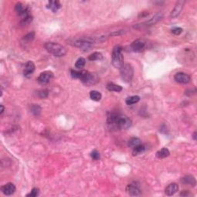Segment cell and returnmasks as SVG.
Instances as JSON below:
<instances>
[{
  "label": "cell",
  "instance_id": "obj_1",
  "mask_svg": "<svg viewBox=\"0 0 197 197\" xmlns=\"http://www.w3.org/2000/svg\"><path fill=\"white\" fill-rule=\"evenodd\" d=\"M107 123L118 130H127L132 126V120L126 116L113 113L107 117Z\"/></svg>",
  "mask_w": 197,
  "mask_h": 197
},
{
  "label": "cell",
  "instance_id": "obj_2",
  "mask_svg": "<svg viewBox=\"0 0 197 197\" xmlns=\"http://www.w3.org/2000/svg\"><path fill=\"white\" fill-rule=\"evenodd\" d=\"M71 76L74 79H79L82 81V83L85 85H92L94 83V79L93 75L92 73H90L89 72L86 70H82V71H76L72 69L70 72Z\"/></svg>",
  "mask_w": 197,
  "mask_h": 197
},
{
  "label": "cell",
  "instance_id": "obj_3",
  "mask_svg": "<svg viewBox=\"0 0 197 197\" xmlns=\"http://www.w3.org/2000/svg\"><path fill=\"white\" fill-rule=\"evenodd\" d=\"M112 64L115 68L121 69L124 65V58L122 55V48L120 45H116L112 53Z\"/></svg>",
  "mask_w": 197,
  "mask_h": 197
},
{
  "label": "cell",
  "instance_id": "obj_4",
  "mask_svg": "<svg viewBox=\"0 0 197 197\" xmlns=\"http://www.w3.org/2000/svg\"><path fill=\"white\" fill-rule=\"evenodd\" d=\"M45 49L56 57H61L66 54V49L63 45L56 42H46L44 45Z\"/></svg>",
  "mask_w": 197,
  "mask_h": 197
},
{
  "label": "cell",
  "instance_id": "obj_5",
  "mask_svg": "<svg viewBox=\"0 0 197 197\" xmlns=\"http://www.w3.org/2000/svg\"><path fill=\"white\" fill-rule=\"evenodd\" d=\"M95 42L93 39L89 37H84L78 39L74 42V45L75 47H78L80 49L84 52H87L90 50L93 47V44Z\"/></svg>",
  "mask_w": 197,
  "mask_h": 197
},
{
  "label": "cell",
  "instance_id": "obj_6",
  "mask_svg": "<svg viewBox=\"0 0 197 197\" xmlns=\"http://www.w3.org/2000/svg\"><path fill=\"white\" fill-rule=\"evenodd\" d=\"M133 68L130 64H125L120 69L121 77H122V80L126 83L131 82L132 77H133Z\"/></svg>",
  "mask_w": 197,
  "mask_h": 197
},
{
  "label": "cell",
  "instance_id": "obj_7",
  "mask_svg": "<svg viewBox=\"0 0 197 197\" xmlns=\"http://www.w3.org/2000/svg\"><path fill=\"white\" fill-rule=\"evenodd\" d=\"M163 13H157L156 15H154L153 17L150 19L147 20V21L144 22V23H141V24H137L134 26L135 29H139V28H143V26H153V25L156 24L158 22H160V20L163 19Z\"/></svg>",
  "mask_w": 197,
  "mask_h": 197
},
{
  "label": "cell",
  "instance_id": "obj_8",
  "mask_svg": "<svg viewBox=\"0 0 197 197\" xmlns=\"http://www.w3.org/2000/svg\"><path fill=\"white\" fill-rule=\"evenodd\" d=\"M146 48V42L143 39H136L131 44V49L135 53H141Z\"/></svg>",
  "mask_w": 197,
  "mask_h": 197
},
{
  "label": "cell",
  "instance_id": "obj_9",
  "mask_svg": "<svg viewBox=\"0 0 197 197\" xmlns=\"http://www.w3.org/2000/svg\"><path fill=\"white\" fill-rule=\"evenodd\" d=\"M126 191L130 196H139L141 193V190H140L139 184L136 182H133L132 183L129 184L126 187Z\"/></svg>",
  "mask_w": 197,
  "mask_h": 197
},
{
  "label": "cell",
  "instance_id": "obj_10",
  "mask_svg": "<svg viewBox=\"0 0 197 197\" xmlns=\"http://www.w3.org/2000/svg\"><path fill=\"white\" fill-rule=\"evenodd\" d=\"M53 77V72L50 71H45V72H42L40 75H39L37 79L38 83L40 85H46L50 82L51 79Z\"/></svg>",
  "mask_w": 197,
  "mask_h": 197
},
{
  "label": "cell",
  "instance_id": "obj_11",
  "mask_svg": "<svg viewBox=\"0 0 197 197\" xmlns=\"http://www.w3.org/2000/svg\"><path fill=\"white\" fill-rule=\"evenodd\" d=\"M174 79L176 83H180V84H187L190 82L191 78H190V75L189 74L179 72L176 73V75H174Z\"/></svg>",
  "mask_w": 197,
  "mask_h": 197
},
{
  "label": "cell",
  "instance_id": "obj_12",
  "mask_svg": "<svg viewBox=\"0 0 197 197\" xmlns=\"http://www.w3.org/2000/svg\"><path fill=\"white\" fill-rule=\"evenodd\" d=\"M15 12H17V14H18L19 16H21L22 18L30 14L29 13V8H28L27 6H25L21 2L16 3L15 7Z\"/></svg>",
  "mask_w": 197,
  "mask_h": 197
},
{
  "label": "cell",
  "instance_id": "obj_13",
  "mask_svg": "<svg viewBox=\"0 0 197 197\" xmlns=\"http://www.w3.org/2000/svg\"><path fill=\"white\" fill-rule=\"evenodd\" d=\"M15 190H16V188H15V185L12 182H8L1 187L2 193L6 196L12 195L15 192Z\"/></svg>",
  "mask_w": 197,
  "mask_h": 197
},
{
  "label": "cell",
  "instance_id": "obj_14",
  "mask_svg": "<svg viewBox=\"0 0 197 197\" xmlns=\"http://www.w3.org/2000/svg\"><path fill=\"white\" fill-rule=\"evenodd\" d=\"M35 64L33 63L32 61H28L27 62L25 65L24 71H23V74H24V76L26 78H30L32 76L33 72L35 71Z\"/></svg>",
  "mask_w": 197,
  "mask_h": 197
},
{
  "label": "cell",
  "instance_id": "obj_15",
  "mask_svg": "<svg viewBox=\"0 0 197 197\" xmlns=\"http://www.w3.org/2000/svg\"><path fill=\"white\" fill-rule=\"evenodd\" d=\"M184 4H185V2L184 1H179L176 2L174 9L172 10L171 14H170L171 18H176V17H177L180 14L181 11H182V8H183Z\"/></svg>",
  "mask_w": 197,
  "mask_h": 197
},
{
  "label": "cell",
  "instance_id": "obj_16",
  "mask_svg": "<svg viewBox=\"0 0 197 197\" xmlns=\"http://www.w3.org/2000/svg\"><path fill=\"white\" fill-rule=\"evenodd\" d=\"M178 191H179V186H178L177 183H175V182L170 183L169 185L167 186L165 189V195H167V196H173V195L176 194Z\"/></svg>",
  "mask_w": 197,
  "mask_h": 197
},
{
  "label": "cell",
  "instance_id": "obj_17",
  "mask_svg": "<svg viewBox=\"0 0 197 197\" xmlns=\"http://www.w3.org/2000/svg\"><path fill=\"white\" fill-rule=\"evenodd\" d=\"M61 7H62L61 3L59 2V1H56V0H54V1H49L48 5H47V8L49 9L51 11H53V12H57Z\"/></svg>",
  "mask_w": 197,
  "mask_h": 197
},
{
  "label": "cell",
  "instance_id": "obj_18",
  "mask_svg": "<svg viewBox=\"0 0 197 197\" xmlns=\"http://www.w3.org/2000/svg\"><path fill=\"white\" fill-rule=\"evenodd\" d=\"M181 182L182 184L185 185H190L192 186H196V179L193 177V176H186L181 179Z\"/></svg>",
  "mask_w": 197,
  "mask_h": 197
},
{
  "label": "cell",
  "instance_id": "obj_19",
  "mask_svg": "<svg viewBox=\"0 0 197 197\" xmlns=\"http://www.w3.org/2000/svg\"><path fill=\"white\" fill-rule=\"evenodd\" d=\"M106 89L110 92H119L122 90V87L119 85L115 84L113 83H109L106 85Z\"/></svg>",
  "mask_w": 197,
  "mask_h": 197
},
{
  "label": "cell",
  "instance_id": "obj_20",
  "mask_svg": "<svg viewBox=\"0 0 197 197\" xmlns=\"http://www.w3.org/2000/svg\"><path fill=\"white\" fill-rule=\"evenodd\" d=\"M170 152L167 148H163L156 153V156L158 159H165L169 156Z\"/></svg>",
  "mask_w": 197,
  "mask_h": 197
},
{
  "label": "cell",
  "instance_id": "obj_21",
  "mask_svg": "<svg viewBox=\"0 0 197 197\" xmlns=\"http://www.w3.org/2000/svg\"><path fill=\"white\" fill-rule=\"evenodd\" d=\"M146 150V146L143 144H140L139 146H135V148L132 149V156H135L140 155V154L143 153Z\"/></svg>",
  "mask_w": 197,
  "mask_h": 197
},
{
  "label": "cell",
  "instance_id": "obj_22",
  "mask_svg": "<svg viewBox=\"0 0 197 197\" xmlns=\"http://www.w3.org/2000/svg\"><path fill=\"white\" fill-rule=\"evenodd\" d=\"M140 144H142L141 140L139 138H137V137H132L128 142V146L130 148H132V149H133L135 146H139Z\"/></svg>",
  "mask_w": 197,
  "mask_h": 197
},
{
  "label": "cell",
  "instance_id": "obj_23",
  "mask_svg": "<svg viewBox=\"0 0 197 197\" xmlns=\"http://www.w3.org/2000/svg\"><path fill=\"white\" fill-rule=\"evenodd\" d=\"M89 96L92 100L96 101V102H99L102 99V94L96 90H92L91 91L90 93H89Z\"/></svg>",
  "mask_w": 197,
  "mask_h": 197
},
{
  "label": "cell",
  "instance_id": "obj_24",
  "mask_svg": "<svg viewBox=\"0 0 197 197\" xmlns=\"http://www.w3.org/2000/svg\"><path fill=\"white\" fill-rule=\"evenodd\" d=\"M139 100L140 97L139 96H132L128 97V98L126 99V103L129 105H133V104L137 103Z\"/></svg>",
  "mask_w": 197,
  "mask_h": 197
},
{
  "label": "cell",
  "instance_id": "obj_25",
  "mask_svg": "<svg viewBox=\"0 0 197 197\" xmlns=\"http://www.w3.org/2000/svg\"><path fill=\"white\" fill-rule=\"evenodd\" d=\"M30 110H31V113H32L34 116H39V115H40L41 111H42V109H41V107L39 106V105L32 104L30 107Z\"/></svg>",
  "mask_w": 197,
  "mask_h": 197
},
{
  "label": "cell",
  "instance_id": "obj_26",
  "mask_svg": "<svg viewBox=\"0 0 197 197\" xmlns=\"http://www.w3.org/2000/svg\"><path fill=\"white\" fill-rule=\"evenodd\" d=\"M32 16L29 14V15H26V16L23 17L21 19V21H20V25L21 26H26L27 25H29V23H32Z\"/></svg>",
  "mask_w": 197,
  "mask_h": 197
},
{
  "label": "cell",
  "instance_id": "obj_27",
  "mask_svg": "<svg viewBox=\"0 0 197 197\" xmlns=\"http://www.w3.org/2000/svg\"><path fill=\"white\" fill-rule=\"evenodd\" d=\"M85 65H86V59L83 57H80L77 59V61L75 63V67L76 69H81L84 67Z\"/></svg>",
  "mask_w": 197,
  "mask_h": 197
},
{
  "label": "cell",
  "instance_id": "obj_28",
  "mask_svg": "<svg viewBox=\"0 0 197 197\" xmlns=\"http://www.w3.org/2000/svg\"><path fill=\"white\" fill-rule=\"evenodd\" d=\"M101 59H102V55L100 53H98V52L93 53L89 56V60L90 61L101 60Z\"/></svg>",
  "mask_w": 197,
  "mask_h": 197
},
{
  "label": "cell",
  "instance_id": "obj_29",
  "mask_svg": "<svg viewBox=\"0 0 197 197\" xmlns=\"http://www.w3.org/2000/svg\"><path fill=\"white\" fill-rule=\"evenodd\" d=\"M34 37H35V32H29V33H28L27 35H26L24 37H23V40H24L25 42H32L33 39H34Z\"/></svg>",
  "mask_w": 197,
  "mask_h": 197
},
{
  "label": "cell",
  "instance_id": "obj_30",
  "mask_svg": "<svg viewBox=\"0 0 197 197\" xmlns=\"http://www.w3.org/2000/svg\"><path fill=\"white\" fill-rule=\"evenodd\" d=\"M90 156L91 158L92 159V160H99V159H100V154H99V152H98L97 150H93L90 153Z\"/></svg>",
  "mask_w": 197,
  "mask_h": 197
},
{
  "label": "cell",
  "instance_id": "obj_31",
  "mask_svg": "<svg viewBox=\"0 0 197 197\" xmlns=\"http://www.w3.org/2000/svg\"><path fill=\"white\" fill-rule=\"evenodd\" d=\"M39 190L38 188H33L31 190L30 193L29 194L26 195V196H30V197H36L39 196Z\"/></svg>",
  "mask_w": 197,
  "mask_h": 197
},
{
  "label": "cell",
  "instance_id": "obj_32",
  "mask_svg": "<svg viewBox=\"0 0 197 197\" xmlns=\"http://www.w3.org/2000/svg\"><path fill=\"white\" fill-rule=\"evenodd\" d=\"M38 95H39V97L41 99H45L46 97H48L49 96V92L46 89H43V90H41L38 92Z\"/></svg>",
  "mask_w": 197,
  "mask_h": 197
},
{
  "label": "cell",
  "instance_id": "obj_33",
  "mask_svg": "<svg viewBox=\"0 0 197 197\" xmlns=\"http://www.w3.org/2000/svg\"><path fill=\"white\" fill-rule=\"evenodd\" d=\"M171 32L174 35L178 36V35H180L181 33L182 32V28H179V27H175V28H173V29H172Z\"/></svg>",
  "mask_w": 197,
  "mask_h": 197
},
{
  "label": "cell",
  "instance_id": "obj_34",
  "mask_svg": "<svg viewBox=\"0 0 197 197\" xmlns=\"http://www.w3.org/2000/svg\"><path fill=\"white\" fill-rule=\"evenodd\" d=\"M191 195V193H189L187 190H184V191H182V193H180V196H190Z\"/></svg>",
  "mask_w": 197,
  "mask_h": 197
},
{
  "label": "cell",
  "instance_id": "obj_35",
  "mask_svg": "<svg viewBox=\"0 0 197 197\" xmlns=\"http://www.w3.org/2000/svg\"><path fill=\"white\" fill-rule=\"evenodd\" d=\"M0 107H1V112H0V114H2L3 112H4V110H5V107L3 105H0Z\"/></svg>",
  "mask_w": 197,
  "mask_h": 197
},
{
  "label": "cell",
  "instance_id": "obj_36",
  "mask_svg": "<svg viewBox=\"0 0 197 197\" xmlns=\"http://www.w3.org/2000/svg\"><path fill=\"white\" fill-rule=\"evenodd\" d=\"M193 138L194 140H196V132H194V133L193 135Z\"/></svg>",
  "mask_w": 197,
  "mask_h": 197
}]
</instances>
